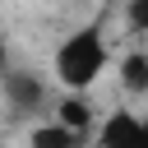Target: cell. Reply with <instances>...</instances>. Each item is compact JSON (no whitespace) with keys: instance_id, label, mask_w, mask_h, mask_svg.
<instances>
[{"instance_id":"3957f363","label":"cell","mask_w":148,"mask_h":148,"mask_svg":"<svg viewBox=\"0 0 148 148\" xmlns=\"http://www.w3.org/2000/svg\"><path fill=\"white\" fill-rule=\"evenodd\" d=\"M111 74H116V83H120L125 97H148V51H143V46L125 51Z\"/></svg>"},{"instance_id":"6da1fadb","label":"cell","mask_w":148,"mask_h":148,"mask_svg":"<svg viewBox=\"0 0 148 148\" xmlns=\"http://www.w3.org/2000/svg\"><path fill=\"white\" fill-rule=\"evenodd\" d=\"M46 69H51L56 92H65V97H92V88L116 69L106 23L92 18V23H74L69 32H60L56 46H51Z\"/></svg>"},{"instance_id":"277c9868","label":"cell","mask_w":148,"mask_h":148,"mask_svg":"<svg viewBox=\"0 0 148 148\" xmlns=\"http://www.w3.org/2000/svg\"><path fill=\"white\" fill-rule=\"evenodd\" d=\"M5 83H9V97H14L18 106H28V111L46 106V111H51V102H46V88H42V79H37V74H23V69H14Z\"/></svg>"},{"instance_id":"7a4b0ae2","label":"cell","mask_w":148,"mask_h":148,"mask_svg":"<svg viewBox=\"0 0 148 148\" xmlns=\"http://www.w3.org/2000/svg\"><path fill=\"white\" fill-rule=\"evenodd\" d=\"M28 148H92V139L69 130V125H60V120H51V116H42L28 130Z\"/></svg>"},{"instance_id":"5b68a950","label":"cell","mask_w":148,"mask_h":148,"mask_svg":"<svg viewBox=\"0 0 148 148\" xmlns=\"http://www.w3.org/2000/svg\"><path fill=\"white\" fill-rule=\"evenodd\" d=\"M125 148H148V106L139 111V120H134V134H130V143Z\"/></svg>"},{"instance_id":"8992f818","label":"cell","mask_w":148,"mask_h":148,"mask_svg":"<svg viewBox=\"0 0 148 148\" xmlns=\"http://www.w3.org/2000/svg\"><path fill=\"white\" fill-rule=\"evenodd\" d=\"M125 18H130V28H134V32H148V0H143V5H130V9H125Z\"/></svg>"}]
</instances>
